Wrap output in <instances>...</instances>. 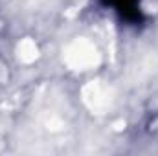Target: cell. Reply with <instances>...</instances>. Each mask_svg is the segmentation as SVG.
Segmentation results:
<instances>
[{"mask_svg": "<svg viewBox=\"0 0 158 156\" xmlns=\"http://www.w3.org/2000/svg\"><path fill=\"white\" fill-rule=\"evenodd\" d=\"M96 2L101 9L109 11L125 28L140 30L147 26L149 17L143 9L142 0H96Z\"/></svg>", "mask_w": 158, "mask_h": 156, "instance_id": "cell-1", "label": "cell"}]
</instances>
